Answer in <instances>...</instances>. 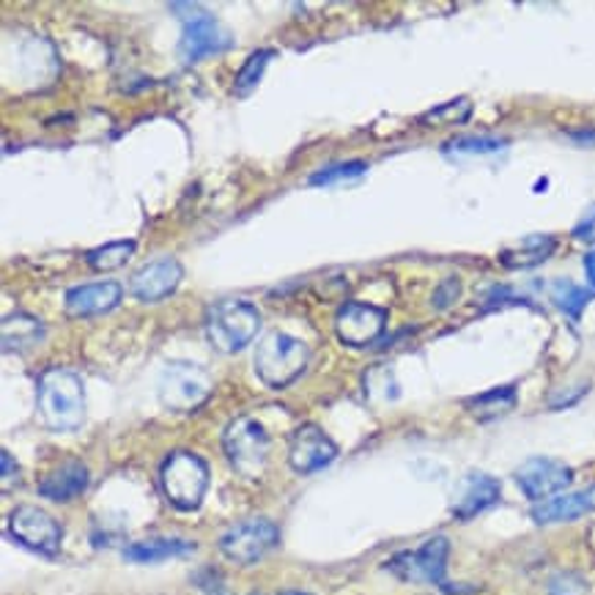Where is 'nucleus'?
<instances>
[{
  "instance_id": "obj_1",
  "label": "nucleus",
  "mask_w": 595,
  "mask_h": 595,
  "mask_svg": "<svg viewBox=\"0 0 595 595\" xmlns=\"http://www.w3.org/2000/svg\"><path fill=\"white\" fill-rule=\"evenodd\" d=\"M36 404L47 428L52 431H74L85 420L83 379L67 368H47L39 377Z\"/></svg>"
},
{
  "instance_id": "obj_2",
  "label": "nucleus",
  "mask_w": 595,
  "mask_h": 595,
  "mask_svg": "<svg viewBox=\"0 0 595 595\" xmlns=\"http://www.w3.org/2000/svg\"><path fill=\"white\" fill-rule=\"evenodd\" d=\"M310 348L299 337L286 332H270L259 341L253 354L255 377L272 390H283L297 382L299 373L308 368Z\"/></svg>"
},
{
  "instance_id": "obj_3",
  "label": "nucleus",
  "mask_w": 595,
  "mask_h": 595,
  "mask_svg": "<svg viewBox=\"0 0 595 595\" xmlns=\"http://www.w3.org/2000/svg\"><path fill=\"white\" fill-rule=\"evenodd\" d=\"M206 337L217 352H242L261 330V313L248 299H219L206 310Z\"/></svg>"
},
{
  "instance_id": "obj_4",
  "label": "nucleus",
  "mask_w": 595,
  "mask_h": 595,
  "mask_svg": "<svg viewBox=\"0 0 595 595\" xmlns=\"http://www.w3.org/2000/svg\"><path fill=\"white\" fill-rule=\"evenodd\" d=\"M159 486H163L170 505H176L179 511H195L209 489L206 461L198 459L195 453H187V450H176L165 459L163 469H159Z\"/></svg>"
},
{
  "instance_id": "obj_5",
  "label": "nucleus",
  "mask_w": 595,
  "mask_h": 595,
  "mask_svg": "<svg viewBox=\"0 0 595 595\" xmlns=\"http://www.w3.org/2000/svg\"><path fill=\"white\" fill-rule=\"evenodd\" d=\"M223 448L230 466L245 478H259L270 459V433L259 420L242 415L228 423L223 433Z\"/></svg>"
},
{
  "instance_id": "obj_6",
  "label": "nucleus",
  "mask_w": 595,
  "mask_h": 595,
  "mask_svg": "<svg viewBox=\"0 0 595 595\" xmlns=\"http://www.w3.org/2000/svg\"><path fill=\"white\" fill-rule=\"evenodd\" d=\"M448 555L450 544L444 535H433L428 538L420 549L415 551H401L393 560L388 562V571L395 573L404 582L415 584H437V587L448 590V593H455V587H450L448 579H444V571H448Z\"/></svg>"
},
{
  "instance_id": "obj_7",
  "label": "nucleus",
  "mask_w": 595,
  "mask_h": 595,
  "mask_svg": "<svg viewBox=\"0 0 595 595\" xmlns=\"http://www.w3.org/2000/svg\"><path fill=\"white\" fill-rule=\"evenodd\" d=\"M157 393L170 412H192L212 393V377L195 362H168L159 373Z\"/></svg>"
},
{
  "instance_id": "obj_8",
  "label": "nucleus",
  "mask_w": 595,
  "mask_h": 595,
  "mask_svg": "<svg viewBox=\"0 0 595 595\" xmlns=\"http://www.w3.org/2000/svg\"><path fill=\"white\" fill-rule=\"evenodd\" d=\"M174 12H181V23H185V36H181V56L185 61L195 63L203 61L209 56H217V52L228 50L234 45V36L217 23L209 12L198 9L195 3H174Z\"/></svg>"
},
{
  "instance_id": "obj_9",
  "label": "nucleus",
  "mask_w": 595,
  "mask_h": 595,
  "mask_svg": "<svg viewBox=\"0 0 595 595\" xmlns=\"http://www.w3.org/2000/svg\"><path fill=\"white\" fill-rule=\"evenodd\" d=\"M281 540V529L270 522V519H248L239 522L219 538V549L228 560L239 562V566H250V562L261 560L270 555Z\"/></svg>"
},
{
  "instance_id": "obj_10",
  "label": "nucleus",
  "mask_w": 595,
  "mask_h": 595,
  "mask_svg": "<svg viewBox=\"0 0 595 595\" xmlns=\"http://www.w3.org/2000/svg\"><path fill=\"white\" fill-rule=\"evenodd\" d=\"M9 533L14 540H20L28 549L41 551V555H52L61 546V524L50 513L34 505H20L9 516Z\"/></svg>"
},
{
  "instance_id": "obj_11",
  "label": "nucleus",
  "mask_w": 595,
  "mask_h": 595,
  "mask_svg": "<svg viewBox=\"0 0 595 595\" xmlns=\"http://www.w3.org/2000/svg\"><path fill=\"white\" fill-rule=\"evenodd\" d=\"M573 480L571 466L557 459H529L516 469V484L533 502L551 500Z\"/></svg>"
},
{
  "instance_id": "obj_12",
  "label": "nucleus",
  "mask_w": 595,
  "mask_h": 595,
  "mask_svg": "<svg viewBox=\"0 0 595 595\" xmlns=\"http://www.w3.org/2000/svg\"><path fill=\"white\" fill-rule=\"evenodd\" d=\"M388 326V310L368 302H346L335 316V332L346 346H368Z\"/></svg>"
},
{
  "instance_id": "obj_13",
  "label": "nucleus",
  "mask_w": 595,
  "mask_h": 595,
  "mask_svg": "<svg viewBox=\"0 0 595 595\" xmlns=\"http://www.w3.org/2000/svg\"><path fill=\"white\" fill-rule=\"evenodd\" d=\"M337 455L335 442L321 431L319 426H302L291 437V448H288V461L299 475H310V472L324 469L332 464Z\"/></svg>"
},
{
  "instance_id": "obj_14",
  "label": "nucleus",
  "mask_w": 595,
  "mask_h": 595,
  "mask_svg": "<svg viewBox=\"0 0 595 595\" xmlns=\"http://www.w3.org/2000/svg\"><path fill=\"white\" fill-rule=\"evenodd\" d=\"M500 495V480L486 475V472H469L459 484V491H455V500L450 511H453V516L459 522H469V519L480 516L491 505H497Z\"/></svg>"
},
{
  "instance_id": "obj_15",
  "label": "nucleus",
  "mask_w": 595,
  "mask_h": 595,
  "mask_svg": "<svg viewBox=\"0 0 595 595\" xmlns=\"http://www.w3.org/2000/svg\"><path fill=\"white\" fill-rule=\"evenodd\" d=\"M181 277H185V270H181L179 261L165 255V259H157L143 266V270H138L130 288L141 302H159V299L170 297L179 288Z\"/></svg>"
},
{
  "instance_id": "obj_16",
  "label": "nucleus",
  "mask_w": 595,
  "mask_h": 595,
  "mask_svg": "<svg viewBox=\"0 0 595 595\" xmlns=\"http://www.w3.org/2000/svg\"><path fill=\"white\" fill-rule=\"evenodd\" d=\"M121 286L112 281L88 283V286H74L67 291V313L72 319H88L102 316L121 302Z\"/></svg>"
},
{
  "instance_id": "obj_17",
  "label": "nucleus",
  "mask_w": 595,
  "mask_h": 595,
  "mask_svg": "<svg viewBox=\"0 0 595 595\" xmlns=\"http://www.w3.org/2000/svg\"><path fill=\"white\" fill-rule=\"evenodd\" d=\"M595 513V484L582 491H571V495L551 497V500L538 502L533 508L535 524H560V522H576V519Z\"/></svg>"
},
{
  "instance_id": "obj_18",
  "label": "nucleus",
  "mask_w": 595,
  "mask_h": 595,
  "mask_svg": "<svg viewBox=\"0 0 595 595\" xmlns=\"http://www.w3.org/2000/svg\"><path fill=\"white\" fill-rule=\"evenodd\" d=\"M555 250L557 239L551 234H529L500 250V264L508 270H533V266L544 264Z\"/></svg>"
},
{
  "instance_id": "obj_19",
  "label": "nucleus",
  "mask_w": 595,
  "mask_h": 595,
  "mask_svg": "<svg viewBox=\"0 0 595 595\" xmlns=\"http://www.w3.org/2000/svg\"><path fill=\"white\" fill-rule=\"evenodd\" d=\"M88 489V469L80 461H67L52 469L39 486V495L52 502H69Z\"/></svg>"
},
{
  "instance_id": "obj_20",
  "label": "nucleus",
  "mask_w": 595,
  "mask_h": 595,
  "mask_svg": "<svg viewBox=\"0 0 595 595\" xmlns=\"http://www.w3.org/2000/svg\"><path fill=\"white\" fill-rule=\"evenodd\" d=\"M0 335H3L7 352H25V348H34L45 341V324L28 313H12L3 319Z\"/></svg>"
},
{
  "instance_id": "obj_21",
  "label": "nucleus",
  "mask_w": 595,
  "mask_h": 595,
  "mask_svg": "<svg viewBox=\"0 0 595 595\" xmlns=\"http://www.w3.org/2000/svg\"><path fill=\"white\" fill-rule=\"evenodd\" d=\"M195 546L190 540L181 538H148L138 540V544H130L124 549V557L130 562H163L170 560V557H187L192 555Z\"/></svg>"
},
{
  "instance_id": "obj_22",
  "label": "nucleus",
  "mask_w": 595,
  "mask_h": 595,
  "mask_svg": "<svg viewBox=\"0 0 595 595\" xmlns=\"http://www.w3.org/2000/svg\"><path fill=\"white\" fill-rule=\"evenodd\" d=\"M466 409L478 420H495V417L508 415L511 409H516V388H495L489 393H480L475 398L466 401Z\"/></svg>"
},
{
  "instance_id": "obj_23",
  "label": "nucleus",
  "mask_w": 595,
  "mask_h": 595,
  "mask_svg": "<svg viewBox=\"0 0 595 595\" xmlns=\"http://www.w3.org/2000/svg\"><path fill=\"white\" fill-rule=\"evenodd\" d=\"M549 297L555 299V305L568 316V319L579 321L582 319V310L587 308L590 299H593V294L571 281H555L549 286Z\"/></svg>"
},
{
  "instance_id": "obj_24",
  "label": "nucleus",
  "mask_w": 595,
  "mask_h": 595,
  "mask_svg": "<svg viewBox=\"0 0 595 595\" xmlns=\"http://www.w3.org/2000/svg\"><path fill=\"white\" fill-rule=\"evenodd\" d=\"M132 255H135V242L127 239V242H110V245H102V248L91 250V253L85 255V261H88L91 270L96 272H116L121 270Z\"/></svg>"
},
{
  "instance_id": "obj_25",
  "label": "nucleus",
  "mask_w": 595,
  "mask_h": 595,
  "mask_svg": "<svg viewBox=\"0 0 595 595\" xmlns=\"http://www.w3.org/2000/svg\"><path fill=\"white\" fill-rule=\"evenodd\" d=\"M472 116V102L466 96H459V99H450L444 105L433 107L426 116H420V121L426 127H453L464 124L466 118Z\"/></svg>"
},
{
  "instance_id": "obj_26",
  "label": "nucleus",
  "mask_w": 595,
  "mask_h": 595,
  "mask_svg": "<svg viewBox=\"0 0 595 595\" xmlns=\"http://www.w3.org/2000/svg\"><path fill=\"white\" fill-rule=\"evenodd\" d=\"M275 58V50H259L253 52V56L245 61V67L239 69V74H236L234 80V94L236 96H248L250 91L255 88V85L261 83V78H264V69L266 63Z\"/></svg>"
},
{
  "instance_id": "obj_27",
  "label": "nucleus",
  "mask_w": 595,
  "mask_h": 595,
  "mask_svg": "<svg viewBox=\"0 0 595 595\" xmlns=\"http://www.w3.org/2000/svg\"><path fill=\"white\" fill-rule=\"evenodd\" d=\"M505 148V141H497V138H455L444 146V154L453 159L464 157H484V154H495Z\"/></svg>"
},
{
  "instance_id": "obj_28",
  "label": "nucleus",
  "mask_w": 595,
  "mask_h": 595,
  "mask_svg": "<svg viewBox=\"0 0 595 595\" xmlns=\"http://www.w3.org/2000/svg\"><path fill=\"white\" fill-rule=\"evenodd\" d=\"M366 170H368V165L360 163V159H354V163L330 165V168H324V170H319V174L310 176V185L326 187V185H337V181L360 179V176L366 174Z\"/></svg>"
},
{
  "instance_id": "obj_29",
  "label": "nucleus",
  "mask_w": 595,
  "mask_h": 595,
  "mask_svg": "<svg viewBox=\"0 0 595 595\" xmlns=\"http://www.w3.org/2000/svg\"><path fill=\"white\" fill-rule=\"evenodd\" d=\"M549 595H590V587L579 573L562 571L557 576H551Z\"/></svg>"
},
{
  "instance_id": "obj_30",
  "label": "nucleus",
  "mask_w": 595,
  "mask_h": 595,
  "mask_svg": "<svg viewBox=\"0 0 595 595\" xmlns=\"http://www.w3.org/2000/svg\"><path fill=\"white\" fill-rule=\"evenodd\" d=\"M573 239L584 245H595V203L584 212V217L573 225Z\"/></svg>"
},
{
  "instance_id": "obj_31",
  "label": "nucleus",
  "mask_w": 595,
  "mask_h": 595,
  "mask_svg": "<svg viewBox=\"0 0 595 595\" xmlns=\"http://www.w3.org/2000/svg\"><path fill=\"white\" fill-rule=\"evenodd\" d=\"M459 294H461V283L455 281V277H448V281L437 288V294H433V308L444 310L448 305H453L455 299H459Z\"/></svg>"
},
{
  "instance_id": "obj_32",
  "label": "nucleus",
  "mask_w": 595,
  "mask_h": 595,
  "mask_svg": "<svg viewBox=\"0 0 595 595\" xmlns=\"http://www.w3.org/2000/svg\"><path fill=\"white\" fill-rule=\"evenodd\" d=\"M0 461H3V489H9V486H12V478L17 480V464L12 461V453H9V450L0 453Z\"/></svg>"
},
{
  "instance_id": "obj_33",
  "label": "nucleus",
  "mask_w": 595,
  "mask_h": 595,
  "mask_svg": "<svg viewBox=\"0 0 595 595\" xmlns=\"http://www.w3.org/2000/svg\"><path fill=\"white\" fill-rule=\"evenodd\" d=\"M584 272H587V281L590 286L595 288V250L590 255H584Z\"/></svg>"
},
{
  "instance_id": "obj_34",
  "label": "nucleus",
  "mask_w": 595,
  "mask_h": 595,
  "mask_svg": "<svg viewBox=\"0 0 595 595\" xmlns=\"http://www.w3.org/2000/svg\"><path fill=\"white\" fill-rule=\"evenodd\" d=\"M286 595H305V593H286Z\"/></svg>"
}]
</instances>
